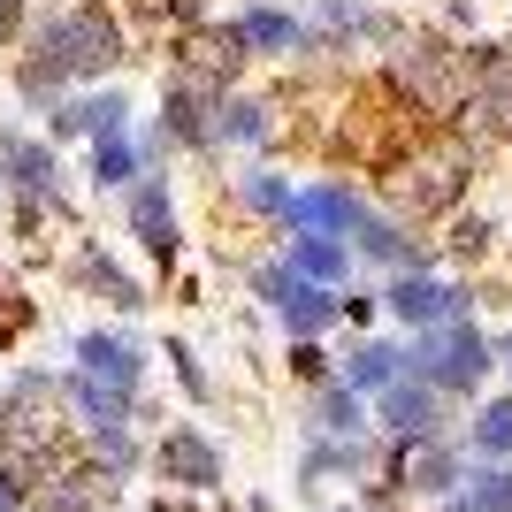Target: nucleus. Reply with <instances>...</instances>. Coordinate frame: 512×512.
Here are the masks:
<instances>
[{"label":"nucleus","mask_w":512,"mask_h":512,"mask_svg":"<svg viewBox=\"0 0 512 512\" xmlns=\"http://www.w3.org/2000/svg\"><path fill=\"white\" fill-rule=\"evenodd\" d=\"M16 23H23V0H0V46H16Z\"/></svg>","instance_id":"nucleus-1"},{"label":"nucleus","mask_w":512,"mask_h":512,"mask_svg":"<svg viewBox=\"0 0 512 512\" xmlns=\"http://www.w3.org/2000/svg\"><path fill=\"white\" fill-rule=\"evenodd\" d=\"M0 444H8V413H0Z\"/></svg>","instance_id":"nucleus-2"}]
</instances>
